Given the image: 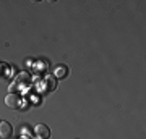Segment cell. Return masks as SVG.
<instances>
[{
  "mask_svg": "<svg viewBox=\"0 0 146 139\" xmlns=\"http://www.w3.org/2000/svg\"><path fill=\"white\" fill-rule=\"evenodd\" d=\"M21 102H23V99H21V96L18 92H10L5 97V105L8 108H20Z\"/></svg>",
  "mask_w": 146,
  "mask_h": 139,
  "instance_id": "obj_1",
  "label": "cell"
},
{
  "mask_svg": "<svg viewBox=\"0 0 146 139\" xmlns=\"http://www.w3.org/2000/svg\"><path fill=\"white\" fill-rule=\"evenodd\" d=\"M39 84H41V91L42 92H50V91H54V89L57 88V79L47 74L42 81H39Z\"/></svg>",
  "mask_w": 146,
  "mask_h": 139,
  "instance_id": "obj_2",
  "label": "cell"
},
{
  "mask_svg": "<svg viewBox=\"0 0 146 139\" xmlns=\"http://www.w3.org/2000/svg\"><path fill=\"white\" fill-rule=\"evenodd\" d=\"M34 134H36L37 139H49V136H50V129H49V126L47 125H36V128H34Z\"/></svg>",
  "mask_w": 146,
  "mask_h": 139,
  "instance_id": "obj_3",
  "label": "cell"
},
{
  "mask_svg": "<svg viewBox=\"0 0 146 139\" xmlns=\"http://www.w3.org/2000/svg\"><path fill=\"white\" fill-rule=\"evenodd\" d=\"M13 134V128L8 121H0V138L2 139H8Z\"/></svg>",
  "mask_w": 146,
  "mask_h": 139,
  "instance_id": "obj_4",
  "label": "cell"
},
{
  "mask_svg": "<svg viewBox=\"0 0 146 139\" xmlns=\"http://www.w3.org/2000/svg\"><path fill=\"white\" fill-rule=\"evenodd\" d=\"M31 82V79H29V76H28L26 73H20L18 74V78H16V81L13 82L16 86V89H26V86Z\"/></svg>",
  "mask_w": 146,
  "mask_h": 139,
  "instance_id": "obj_5",
  "label": "cell"
},
{
  "mask_svg": "<svg viewBox=\"0 0 146 139\" xmlns=\"http://www.w3.org/2000/svg\"><path fill=\"white\" fill-rule=\"evenodd\" d=\"M33 70H34L36 74H46L47 73V62H44V60L36 62L34 63V67H33Z\"/></svg>",
  "mask_w": 146,
  "mask_h": 139,
  "instance_id": "obj_6",
  "label": "cell"
},
{
  "mask_svg": "<svg viewBox=\"0 0 146 139\" xmlns=\"http://www.w3.org/2000/svg\"><path fill=\"white\" fill-rule=\"evenodd\" d=\"M68 74V68L65 65H57L55 70H54V78L57 79V78H65Z\"/></svg>",
  "mask_w": 146,
  "mask_h": 139,
  "instance_id": "obj_7",
  "label": "cell"
}]
</instances>
